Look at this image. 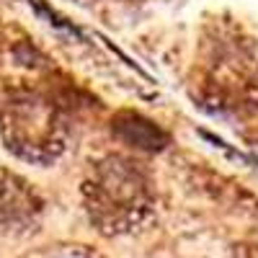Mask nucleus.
Returning <instances> with one entry per match:
<instances>
[{"label": "nucleus", "instance_id": "1", "mask_svg": "<svg viewBox=\"0 0 258 258\" xmlns=\"http://www.w3.org/2000/svg\"><path fill=\"white\" fill-rule=\"evenodd\" d=\"M188 91L207 111L258 114V39L230 16L204 21L188 70Z\"/></svg>", "mask_w": 258, "mask_h": 258}, {"label": "nucleus", "instance_id": "2", "mask_svg": "<svg viewBox=\"0 0 258 258\" xmlns=\"http://www.w3.org/2000/svg\"><path fill=\"white\" fill-rule=\"evenodd\" d=\"M83 207L101 235H132L155 217L158 191L145 163L126 153L96 158L80 186Z\"/></svg>", "mask_w": 258, "mask_h": 258}, {"label": "nucleus", "instance_id": "3", "mask_svg": "<svg viewBox=\"0 0 258 258\" xmlns=\"http://www.w3.org/2000/svg\"><path fill=\"white\" fill-rule=\"evenodd\" d=\"M0 137L26 163H54L70 140V116L57 96L26 83L0 85Z\"/></svg>", "mask_w": 258, "mask_h": 258}, {"label": "nucleus", "instance_id": "4", "mask_svg": "<svg viewBox=\"0 0 258 258\" xmlns=\"http://www.w3.org/2000/svg\"><path fill=\"white\" fill-rule=\"evenodd\" d=\"M111 135L140 153H160L168 145V132L137 111H119L111 119Z\"/></svg>", "mask_w": 258, "mask_h": 258}, {"label": "nucleus", "instance_id": "5", "mask_svg": "<svg viewBox=\"0 0 258 258\" xmlns=\"http://www.w3.org/2000/svg\"><path fill=\"white\" fill-rule=\"evenodd\" d=\"M41 212V199L36 191L13 173L0 178V222L6 225H26Z\"/></svg>", "mask_w": 258, "mask_h": 258}, {"label": "nucleus", "instance_id": "6", "mask_svg": "<svg viewBox=\"0 0 258 258\" xmlns=\"http://www.w3.org/2000/svg\"><path fill=\"white\" fill-rule=\"evenodd\" d=\"M54 258H96V255L83 245H70V248H62L59 253H54Z\"/></svg>", "mask_w": 258, "mask_h": 258}]
</instances>
